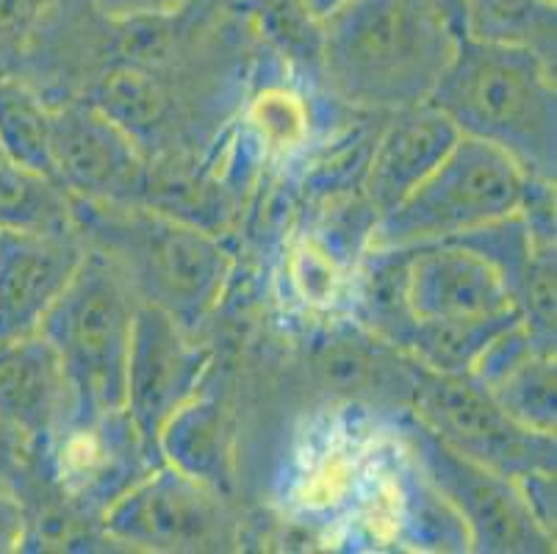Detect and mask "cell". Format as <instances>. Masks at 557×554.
Returning a JSON list of instances; mask_svg holds the SVG:
<instances>
[{
	"label": "cell",
	"instance_id": "obj_1",
	"mask_svg": "<svg viewBox=\"0 0 557 554\" xmlns=\"http://www.w3.org/2000/svg\"><path fill=\"white\" fill-rule=\"evenodd\" d=\"M458 39L422 0H349L325 20L322 81L374 114L428 103Z\"/></svg>",
	"mask_w": 557,
	"mask_h": 554
},
{
	"label": "cell",
	"instance_id": "obj_2",
	"mask_svg": "<svg viewBox=\"0 0 557 554\" xmlns=\"http://www.w3.org/2000/svg\"><path fill=\"white\" fill-rule=\"evenodd\" d=\"M428 103L444 111L460 136L488 141L508 152L527 175L555 181V61L539 50L460 37Z\"/></svg>",
	"mask_w": 557,
	"mask_h": 554
},
{
	"label": "cell",
	"instance_id": "obj_3",
	"mask_svg": "<svg viewBox=\"0 0 557 554\" xmlns=\"http://www.w3.org/2000/svg\"><path fill=\"white\" fill-rule=\"evenodd\" d=\"M75 231L114 263L139 303L161 308L191 333L214 311L231 274L225 244L197 222L145 202L73 197Z\"/></svg>",
	"mask_w": 557,
	"mask_h": 554
},
{
	"label": "cell",
	"instance_id": "obj_4",
	"mask_svg": "<svg viewBox=\"0 0 557 554\" xmlns=\"http://www.w3.org/2000/svg\"><path fill=\"white\" fill-rule=\"evenodd\" d=\"M136 308L139 297L123 272L89 247L73 283L39 328L67 374L73 394L70 424H92L125 414V372Z\"/></svg>",
	"mask_w": 557,
	"mask_h": 554
},
{
	"label": "cell",
	"instance_id": "obj_5",
	"mask_svg": "<svg viewBox=\"0 0 557 554\" xmlns=\"http://www.w3.org/2000/svg\"><path fill=\"white\" fill-rule=\"evenodd\" d=\"M527 175L508 152L483 139L460 136L447 159L435 167L399 206L383 213L372 247H417L447 242L519 213Z\"/></svg>",
	"mask_w": 557,
	"mask_h": 554
},
{
	"label": "cell",
	"instance_id": "obj_6",
	"mask_svg": "<svg viewBox=\"0 0 557 554\" xmlns=\"http://www.w3.org/2000/svg\"><path fill=\"white\" fill-rule=\"evenodd\" d=\"M403 433L424 480L463 525L472 552H555V538L535 521L516 480L460 455L417 416L403 424Z\"/></svg>",
	"mask_w": 557,
	"mask_h": 554
},
{
	"label": "cell",
	"instance_id": "obj_7",
	"mask_svg": "<svg viewBox=\"0 0 557 554\" xmlns=\"http://www.w3.org/2000/svg\"><path fill=\"white\" fill-rule=\"evenodd\" d=\"M410 408L438 439L485 469L510 480L530 471H555V435L510 419L474 374L430 372L417 364Z\"/></svg>",
	"mask_w": 557,
	"mask_h": 554
},
{
	"label": "cell",
	"instance_id": "obj_8",
	"mask_svg": "<svg viewBox=\"0 0 557 554\" xmlns=\"http://www.w3.org/2000/svg\"><path fill=\"white\" fill-rule=\"evenodd\" d=\"M222 494L159 464L106 507L109 538L148 552H214L231 541Z\"/></svg>",
	"mask_w": 557,
	"mask_h": 554
},
{
	"label": "cell",
	"instance_id": "obj_9",
	"mask_svg": "<svg viewBox=\"0 0 557 554\" xmlns=\"http://www.w3.org/2000/svg\"><path fill=\"white\" fill-rule=\"evenodd\" d=\"M50 161L70 197L134 206L148 195L141 145L92 100L50 106Z\"/></svg>",
	"mask_w": 557,
	"mask_h": 554
},
{
	"label": "cell",
	"instance_id": "obj_10",
	"mask_svg": "<svg viewBox=\"0 0 557 554\" xmlns=\"http://www.w3.org/2000/svg\"><path fill=\"white\" fill-rule=\"evenodd\" d=\"M209 366L211 349L200 347L189 328L161 308L139 303L125 372V416L148 457H156V439L164 421L200 394Z\"/></svg>",
	"mask_w": 557,
	"mask_h": 554
},
{
	"label": "cell",
	"instance_id": "obj_11",
	"mask_svg": "<svg viewBox=\"0 0 557 554\" xmlns=\"http://www.w3.org/2000/svg\"><path fill=\"white\" fill-rule=\"evenodd\" d=\"M78 231L0 227V342L39 333L86 258Z\"/></svg>",
	"mask_w": 557,
	"mask_h": 554
},
{
	"label": "cell",
	"instance_id": "obj_12",
	"mask_svg": "<svg viewBox=\"0 0 557 554\" xmlns=\"http://www.w3.org/2000/svg\"><path fill=\"white\" fill-rule=\"evenodd\" d=\"M73 419L64 366L42 333L0 342V424L23 444L42 446Z\"/></svg>",
	"mask_w": 557,
	"mask_h": 554
},
{
	"label": "cell",
	"instance_id": "obj_13",
	"mask_svg": "<svg viewBox=\"0 0 557 554\" xmlns=\"http://www.w3.org/2000/svg\"><path fill=\"white\" fill-rule=\"evenodd\" d=\"M458 139L460 131L455 122L433 103L392 111L386 125L374 136L361 186L363 197L380 217L388 213L447 159Z\"/></svg>",
	"mask_w": 557,
	"mask_h": 554
},
{
	"label": "cell",
	"instance_id": "obj_14",
	"mask_svg": "<svg viewBox=\"0 0 557 554\" xmlns=\"http://www.w3.org/2000/svg\"><path fill=\"white\" fill-rule=\"evenodd\" d=\"M408 299L419 319L491 317L513 308L499 274L458 242L408 247Z\"/></svg>",
	"mask_w": 557,
	"mask_h": 554
},
{
	"label": "cell",
	"instance_id": "obj_15",
	"mask_svg": "<svg viewBox=\"0 0 557 554\" xmlns=\"http://www.w3.org/2000/svg\"><path fill=\"white\" fill-rule=\"evenodd\" d=\"M474 378L488 389L496 405L535 433L557 430V360L555 344L544 342L524 322L505 330L480 355Z\"/></svg>",
	"mask_w": 557,
	"mask_h": 554
},
{
	"label": "cell",
	"instance_id": "obj_16",
	"mask_svg": "<svg viewBox=\"0 0 557 554\" xmlns=\"http://www.w3.org/2000/svg\"><path fill=\"white\" fill-rule=\"evenodd\" d=\"M159 464L225 496L233 488L231 421L216 396L195 394L181 405L156 439Z\"/></svg>",
	"mask_w": 557,
	"mask_h": 554
},
{
	"label": "cell",
	"instance_id": "obj_17",
	"mask_svg": "<svg viewBox=\"0 0 557 554\" xmlns=\"http://www.w3.org/2000/svg\"><path fill=\"white\" fill-rule=\"evenodd\" d=\"M317 369L327 389L347 396H394L410 403L417 360L372 333L331 335L317 349Z\"/></svg>",
	"mask_w": 557,
	"mask_h": 554
},
{
	"label": "cell",
	"instance_id": "obj_18",
	"mask_svg": "<svg viewBox=\"0 0 557 554\" xmlns=\"http://www.w3.org/2000/svg\"><path fill=\"white\" fill-rule=\"evenodd\" d=\"M408 247H369L356 267V313L367 333L408 353L419 317L408 299Z\"/></svg>",
	"mask_w": 557,
	"mask_h": 554
},
{
	"label": "cell",
	"instance_id": "obj_19",
	"mask_svg": "<svg viewBox=\"0 0 557 554\" xmlns=\"http://www.w3.org/2000/svg\"><path fill=\"white\" fill-rule=\"evenodd\" d=\"M519 322L521 313L516 308L491 317L419 319L405 355L430 372L472 374L474 364L491 347V342Z\"/></svg>",
	"mask_w": 557,
	"mask_h": 554
},
{
	"label": "cell",
	"instance_id": "obj_20",
	"mask_svg": "<svg viewBox=\"0 0 557 554\" xmlns=\"http://www.w3.org/2000/svg\"><path fill=\"white\" fill-rule=\"evenodd\" d=\"M0 227L7 231H75L73 197L50 175L20 164L0 145Z\"/></svg>",
	"mask_w": 557,
	"mask_h": 554
},
{
	"label": "cell",
	"instance_id": "obj_21",
	"mask_svg": "<svg viewBox=\"0 0 557 554\" xmlns=\"http://www.w3.org/2000/svg\"><path fill=\"white\" fill-rule=\"evenodd\" d=\"M236 12L245 14L252 30L288 61V67L322 81L325 23L313 17L306 0H236Z\"/></svg>",
	"mask_w": 557,
	"mask_h": 554
},
{
	"label": "cell",
	"instance_id": "obj_22",
	"mask_svg": "<svg viewBox=\"0 0 557 554\" xmlns=\"http://www.w3.org/2000/svg\"><path fill=\"white\" fill-rule=\"evenodd\" d=\"M0 145L20 164L53 177L50 103L20 73H0Z\"/></svg>",
	"mask_w": 557,
	"mask_h": 554
},
{
	"label": "cell",
	"instance_id": "obj_23",
	"mask_svg": "<svg viewBox=\"0 0 557 554\" xmlns=\"http://www.w3.org/2000/svg\"><path fill=\"white\" fill-rule=\"evenodd\" d=\"M466 37L516 42L555 61V0H466Z\"/></svg>",
	"mask_w": 557,
	"mask_h": 554
},
{
	"label": "cell",
	"instance_id": "obj_24",
	"mask_svg": "<svg viewBox=\"0 0 557 554\" xmlns=\"http://www.w3.org/2000/svg\"><path fill=\"white\" fill-rule=\"evenodd\" d=\"M288 274H292L297 294L308 305L327 308V305H336L338 297H342L347 269L338 267L325 250H319L311 238H306V242L297 244L292 258H288Z\"/></svg>",
	"mask_w": 557,
	"mask_h": 554
},
{
	"label": "cell",
	"instance_id": "obj_25",
	"mask_svg": "<svg viewBox=\"0 0 557 554\" xmlns=\"http://www.w3.org/2000/svg\"><path fill=\"white\" fill-rule=\"evenodd\" d=\"M252 122H256L261 139L277 147H292L306 134V109L300 98L286 89H263L252 106Z\"/></svg>",
	"mask_w": 557,
	"mask_h": 554
},
{
	"label": "cell",
	"instance_id": "obj_26",
	"mask_svg": "<svg viewBox=\"0 0 557 554\" xmlns=\"http://www.w3.org/2000/svg\"><path fill=\"white\" fill-rule=\"evenodd\" d=\"M45 0H0V73H17Z\"/></svg>",
	"mask_w": 557,
	"mask_h": 554
},
{
	"label": "cell",
	"instance_id": "obj_27",
	"mask_svg": "<svg viewBox=\"0 0 557 554\" xmlns=\"http://www.w3.org/2000/svg\"><path fill=\"white\" fill-rule=\"evenodd\" d=\"M32 516L17 488L0 491V554H14L25 549L32 538Z\"/></svg>",
	"mask_w": 557,
	"mask_h": 554
},
{
	"label": "cell",
	"instance_id": "obj_28",
	"mask_svg": "<svg viewBox=\"0 0 557 554\" xmlns=\"http://www.w3.org/2000/svg\"><path fill=\"white\" fill-rule=\"evenodd\" d=\"M109 17H139V14H172L189 3V0H95Z\"/></svg>",
	"mask_w": 557,
	"mask_h": 554
},
{
	"label": "cell",
	"instance_id": "obj_29",
	"mask_svg": "<svg viewBox=\"0 0 557 554\" xmlns=\"http://www.w3.org/2000/svg\"><path fill=\"white\" fill-rule=\"evenodd\" d=\"M23 441L9 430V427L0 424V491L3 488H17L20 471H23Z\"/></svg>",
	"mask_w": 557,
	"mask_h": 554
},
{
	"label": "cell",
	"instance_id": "obj_30",
	"mask_svg": "<svg viewBox=\"0 0 557 554\" xmlns=\"http://www.w3.org/2000/svg\"><path fill=\"white\" fill-rule=\"evenodd\" d=\"M424 7L433 9L449 28L458 34V37H466L469 34V12H466V0H422Z\"/></svg>",
	"mask_w": 557,
	"mask_h": 554
},
{
	"label": "cell",
	"instance_id": "obj_31",
	"mask_svg": "<svg viewBox=\"0 0 557 554\" xmlns=\"http://www.w3.org/2000/svg\"><path fill=\"white\" fill-rule=\"evenodd\" d=\"M308 9L313 12V17H319L322 23H325L327 17H333V14L338 12V9H344L349 3V0H306Z\"/></svg>",
	"mask_w": 557,
	"mask_h": 554
}]
</instances>
